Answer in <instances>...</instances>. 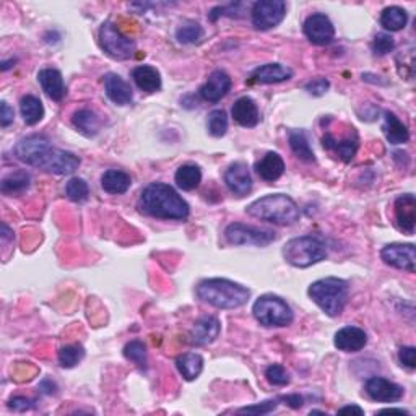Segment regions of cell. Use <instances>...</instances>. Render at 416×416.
Returning <instances> with one entry per match:
<instances>
[{"mask_svg": "<svg viewBox=\"0 0 416 416\" xmlns=\"http://www.w3.org/2000/svg\"><path fill=\"white\" fill-rule=\"evenodd\" d=\"M257 220L273 224H293L300 220V208L291 197L285 194L266 195L246 208Z\"/></svg>", "mask_w": 416, "mask_h": 416, "instance_id": "obj_4", "label": "cell"}, {"mask_svg": "<svg viewBox=\"0 0 416 416\" xmlns=\"http://www.w3.org/2000/svg\"><path fill=\"white\" fill-rule=\"evenodd\" d=\"M9 407L13 410V412H26V410L33 408V400L25 397H13L12 400L9 402Z\"/></svg>", "mask_w": 416, "mask_h": 416, "instance_id": "obj_45", "label": "cell"}, {"mask_svg": "<svg viewBox=\"0 0 416 416\" xmlns=\"http://www.w3.org/2000/svg\"><path fill=\"white\" fill-rule=\"evenodd\" d=\"M330 87V83L327 78H316V80L309 82L306 85V92L309 94H312V97H322V94H325V92H327Z\"/></svg>", "mask_w": 416, "mask_h": 416, "instance_id": "obj_43", "label": "cell"}, {"mask_svg": "<svg viewBox=\"0 0 416 416\" xmlns=\"http://www.w3.org/2000/svg\"><path fill=\"white\" fill-rule=\"evenodd\" d=\"M99 44L101 48L109 58L116 60H127L131 59L135 53V43L131 38L117 30V26L111 21L101 25L99 28Z\"/></svg>", "mask_w": 416, "mask_h": 416, "instance_id": "obj_8", "label": "cell"}, {"mask_svg": "<svg viewBox=\"0 0 416 416\" xmlns=\"http://www.w3.org/2000/svg\"><path fill=\"white\" fill-rule=\"evenodd\" d=\"M229 89H231V78H229L228 74H224L223 70H215L212 72L208 80L202 85L199 92L200 97L205 101L218 103L221 98L226 97Z\"/></svg>", "mask_w": 416, "mask_h": 416, "instance_id": "obj_14", "label": "cell"}, {"mask_svg": "<svg viewBox=\"0 0 416 416\" xmlns=\"http://www.w3.org/2000/svg\"><path fill=\"white\" fill-rule=\"evenodd\" d=\"M20 111L21 117H23V121L28 126H35V124H38L44 117V106L41 99L33 97V94H26V97L21 98Z\"/></svg>", "mask_w": 416, "mask_h": 416, "instance_id": "obj_31", "label": "cell"}, {"mask_svg": "<svg viewBox=\"0 0 416 416\" xmlns=\"http://www.w3.org/2000/svg\"><path fill=\"white\" fill-rule=\"evenodd\" d=\"M291 77H293V70L282 64H266L256 69L251 75L252 82L262 83V85H272V83L290 80Z\"/></svg>", "mask_w": 416, "mask_h": 416, "instance_id": "obj_22", "label": "cell"}, {"mask_svg": "<svg viewBox=\"0 0 416 416\" xmlns=\"http://www.w3.org/2000/svg\"><path fill=\"white\" fill-rule=\"evenodd\" d=\"M38 82L41 85L43 92L53 101H62L65 97L67 89L62 74L55 69H43L38 74Z\"/></svg>", "mask_w": 416, "mask_h": 416, "instance_id": "obj_20", "label": "cell"}, {"mask_svg": "<svg viewBox=\"0 0 416 416\" xmlns=\"http://www.w3.org/2000/svg\"><path fill=\"white\" fill-rule=\"evenodd\" d=\"M381 413H400V415H410L408 412H405V410H398V408H387V410H382Z\"/></svg>", "mask_w": 416, "mask_h": 416, "instance_id": "obj_50", "label": "cell"}, {"mask_svg": "<svg viewBox=\"0 0 416 416\" xmlns=\"http://www.w3.org/2000/svg\"><path fill=\"white\" fill-rule=\"evenodd\" d=\"M335 346L341 351L346 353H356L361 351L368 343V335L366 332L359 327H353V325H348V327H343L335 334Z\"/></svg>", "mask_w": 416, "mask_h": 416, "instance_id": "obj_18", "label": "cell"}, {"mask_svg": "<svg viewBox=\"0 0 416 416\" xmlns=\"http://www.w3.org/2000/svg\"><path fill=\"white\" fill-rule=\"evenodd\" d=\"M12 234H13V233L10 231V228L7 226V224L2 223V239H4V241H7L9 238H12Z\"/></svg>", "mask_w": 416, "mask_h": 416, "instance_id": "obj_49", "label": "cell"}, {"mask_svg": "<svg viewBox=\"0 0 416 416\" xmlns=\"http://www.w3.org/2000/svg\"><path fill=\"white\" fill-rule=\"evenodd\" d=\"M382 131H384L385 138L389 140V143L392 145H402L407 143L410 140L408 127L390 111H385Z\"/></svg>", "mask_w": 416, "mask_h": 416, "instance_id": "obj_25", "label": "cell"}, {"mask_svg": "<svg viewBox=\"0 0 416 416\" xmlns=\"http://www.w3.org/2000/svg\"><path fill=\"white\" fill-rule=\"evenodd\" d=\"M368 397L376 402L392 403L398 402L403 397V387L384 378H369L364 385Z\"/></svg>", "mask_w": 416, "mask_h": 416, "instance_id": "obj_13", "label": "cell"}, {"mask_svg": "<svg viewBox=\"0 0 416 416\" xmlns=\"http://www.w3.org/2000/svg\"><path fill=\"white\" fill-rule=\"evenodd\" d=\"M85 358V350L80 345H67L59 350V364L62 368H74Z\"/></svg>", "mask_w": 416, "mask_h": 416, "instance_id": "obj_35", "label": "cell"}, {"mask_svg": "<svg viewBox=\"0 0 416 416\" xmlns=\"http://www.w3.org/2000/svg\"><path fill=\"white\" fill-rule=\"evenodd\" d=\"M283 257L290 266L307 268L327 257V244L316 236H301L285 244Z\"/></svg>", "mask_w": 416, "mask_h": 416, "instance_id": "obj_6", "label": "cell"}, {"mask_svg": "<svg viewBox=\"0 0 416 416\" xmlns=\"http://www.w3.org/2000/svg\"><path fill=\"white\" fill-rule=\"evenodd\" d=\"M176 38L181 44H194V43H199L200 39L204 38V30H202V26L199 23L189 21V23L177 28Z\"/></svg>", "mask_w": 416, "mask_h": 416, "instance_id": "obj_37", "label": "cell"}, {"mask_svg": "<svg viewBox=\"0 0 416 416\" xmlns=\"http://www.w3.org/2000/svg\"><path fill=\"white\" fill-rule=\"evenodd\" d=\"M132 185V179L127 173L121 170H109L103 174L101 177V187L104 189V192L108 194H126Z\"/></svg>", "mask_w": 416, "mask_h": 416, "instance_id": "obj_27", "label": "cell"}, {"mask_svg": "<svg viewBox=\"0 0 416 416\" xmlns=\"http://www.w3.org/2000/svg\"><path fill=\"white\" fill-rule=\"evenodd\" d=\"M322 142L325 148L334 151V153L339 155L345 163H350L353 158H355L356 150H358V135H355L353 138L348 137L343 140H336L334 135L327 133L322 138Z\"/></svg>", "mask_w": 416, "mask_h": 416, "instance_id": "obj_26", "label": "cell"}, {"mask_svg": "<svg viewBox=\"0 0 416 416\" xmlns=\"http://www.w3.org/2000/svg\"><path fill=\"white\" fill-rule=\"evenodd\" d=\"M381 257L387 266L398 270H407L415 273L416 270V251L413 244H389L381 251Z\"/></svg>", "mask_w": 416, "mask_h": 416, "instance_id": "obj_11", "label": "cell"}, {"mask_svg": "<svg viewBox=\"0 0 416 416\" xmlns=\"http://www.w3.org/2000/svg\"><path fill=\"white\" fill-rule=\"evenodd\" d=\"M339 413H358V415H364V410L356 407V405H348V407H343L339 410Z\"/></svg>", "mask_w": 416, "mask_h": 416, "instance_id": "obj_48", "label": "cell"}, {"mask_svg": "<svg viewBox=\"0 0 416 416\" xmlns=\"http://www.w3.org/2000/svg\"><path fill=\"white\" fill-rule=\"evenodd\" d=\"M13 119H15L13 108H10V106L4 101L2 106H0V124H2V127H9L10 124L13 122Z\"/></svg>", "mask_w": 416, "mask_h": 416, "instance_id": "obj_46", "label": "cell"}, {"mask_svg": "<svg viewBox=\"0 0 416 416\" xmlns=\"http://www.w3.org/2000/svg\"><path fill=\"white\" fill-rule=\"evenodd\" d=\"M65 192H67V197H69L70 200L83 202V200L88 199L89 187H88V184L83 181V179L74 177V179H70L69 182H67Z\"/></svg>", "mask_w": 416, "mask_h": 416, "instance_id": "obj_39", "label": "cell"}, {"mask_svg": "<svg viewBox=\"0 0 416 416\" xmlns=\"http://www.w3.org/2000/svg\"><path fill=\"white\" fill-rule=\"evenodd\" d=\"M256 171L263 181L273 182L283 176L285 161L278 153H275V151H268V153L256 165Z\"/></svg>", "mask_w": 416, "mask_h": 416, "instance_id": "obj_23", "label": "cell"}, {"mask_svg": "<svg viewBox=\"0 0 416 416\" xmlns=\"http://www.w3.org/2000/svg\"><path fill=\"white\" fill-rule=\"evenodd\" d=\"M280 400L288 403L291 408H301L302 402H305L302 400V397L297 395V393H293V395H283V397H280Z\"/></svg>", "mask_w": 416, "mask_h": 416, "instance_id": "obj_47", "label": "cell"}, {"mask_svg": "<svg viewBox=\"0 0 416 416\" xmlns=\"http://www.w3.org/2000/svg\"><path fill=\"white\" fill-rule=\"evenodd\" d=\"M220 330H221L220 320L213 316H204L197 320L192 330H190V341L199 346L210 345V343H213L218 339Z\"/></svg>", "mask_w": 416, "mask_h": 416, "instance_id": "obj_15", "label": "cell"}, {"mask_svg": "<svg viewBox=\"0 0 416 416\" xmlns=\"http://www.w3.org/2000/svg\"><path fill=\"white\" fill-rule=\"evenodd\" d=\"M72 122H74V126L83 135H87V137H94L101 128V119L98 114L89 109L77 111L74 117H72Z\"/></svg>", "mask_w": 416, "mask_h": 416, "instance_id": "obj_29", "label": "cell"}, {"mask_svg": "<svg viewBox=\"0 0 416 416\" xmlns=\"http://www.w3.org/2000/svg\"><path fill=\"white\" fill-rule=\"evenodd\" d=\"M224 182L236 195H247L252 189V176L244 163H233L224 173Z\"/></svg>", "mask_w": 416, "mask_h": 416, "instance_id": "obj_16", "label": "cell"}, {"mask_svg": "<svg viewBox=\"0 0 416 416\" xmlns=\"http://www.w3.org/2000/svg\"><path fill=\"white\" fill-rule=\"evenodd\" d=\"M257 322L263 327H286L293 322V309L280 296L263 295L258 297L252 307Z\"/></svg>", "mask_w": 416, "mask_h": 416, "instance_id": "obj_7", "label": "cell"}, {"mask_svg": "<svg viewBox=\"0 0 416 416\" xmlns=\"http://www.w3.org/2000/svg\"><path fill=\"white\" fill-rule=\"evenodd\" d=\"M138 207L147 215L161 220H185L190 213L187 202L171 185L163 182L147 185L140 195Z\"/></svg>", "mask_w": 416, "mask_h": 416, "instance_id": "obj_2", "label": "cell"}, {"mask_svg": "<svg viewBox=\"0 0 416 416\" xmlns=\"http://www.w3.org/2000/svg\"><path fill=\"white\" fill-rule=\"evenodd\" d=\"M208 132L213 137H223L228 132V117L223 109H215L208 116Z\"/></svg>", "mask_w": 416, "mask_h": 416, "instance_id": "obj_38", "label": "cell"}, {"mask_svg": "<svg viewBox=\"0 0 416 416\" xmlns=\"http://www.w3.org/2000/svg\"><path fill=\"white\" fill-rule=\"evenodd\" d=\"M104 89L108 98L112 101V103L119 104V106H127L132 103L133 94H132V88L128 83L121 78L116 74H108L104 77Z\"/></svg>", "mask_w": 416, "mask_h": 416, "instance_id": "obj_19", "label": "cell"}, {"mask_svg": "<svg viewBox=\"0 0 416 416\" xmlns=\"http://www.w3.org/2000/svg\"><path fill=\"white\" fill-rule=\"evenodd\" d=\"M197 296L213 307L238 309L249 301L251 291L246 286L229 282V280L210 278L199 283Z\"/></svg>", "mask_w": 416, "mask_h": 416, "instance_id": "obj_3", "label": "cell"}, {"mask_svg": "<svg viewBox=\"0 0 416 416\" xmlns=\"http://www.w3.org/2000/svg\"><path fill=\"white\" fill-rule=\"evenodd\" d=\"M176 366L185 381H194L204 369V358L197 353H185V355L177 356Z\"/></svg>", "mask_w": 416, "mask_h": 416, "instance_id": "obj_28", "label": "cell"}, {"mask_svg": "<svg viewBox=\"0 0 416 416\" xmlns=\"http://www.w3.org/2000/svg\"><path fill=\"white\" fill-rule=\"evenodd\" d=\"M393 48H395V41H393V38L390 35H387V33H379V35L374 36V41H373L374 54L385 55L392 53Z\"/></svg>", "mask_w": 416, "mask_h": 416, "instance_id": "obj_41", "label": "cell"}, {"mask_svg": "<svg viewBox=\"0 0 416 416\" xmlns=\"http://www.w3.org/2000/svg\"><path fill=\"white\" fill-rule=\"evenodd\" d=\"M124 356L140 368H147V346L142 341L133 340L124 348Z\"/></svg>", "mask_w": 416, "mask_h": 416, "instance_id": "obj_36", "label": "cell"}, {"mask_svg": "<svg viewBox=\"0 0 416 416\" xmlns=\"http://www.w3.org/2000/svg\"><path fill=\"white\" fill-rule=\"evenodd\" d=\"M266 378L272 385L283 387L290 384V374L286 373L282 364H270L266 369Z\"/></svg>", "mask_w": 416, "mask_h": 416, "instance_id": "obj_40", "label": "cell"}, {"mask_svg": "<svg viewBox=\"0 0 416 416\" xmlns=\"http://www.w3.org/2000/svg\"><path fill=\"white\" fill-rule=\"evenodd\" d=\"M28 185H30V174L26 171H15L2 179L0 190H2L5 195H15L26 190Z\"/></svg>", "mask_w": 416, "mask_h": 416, "instance_id": "obj_34", "label": "cell"}, {"mask_svg": "<svg viewBox=\"0 0 416 416\" xmlns=\"http://www.w3.org/2000/svg\"><path fill=\"white\" fill-rule=\"evenodd\" d=\"M224 238L233 246H268L275 241V233L268 229L233 223L224 229Z\"/></svg>", "mask_w": 416, "mask_h": 416, "instance_id": "obj_10", "label": "cell"}, {"mask_svg": "<svg viewBox=\"0 0 416 416\" xmlns=\"http://www.w3.org/2000/svg\"><path fill=\"white\" fill-rule=\"evenodd\" d=\"M252 25L257 30L267 31L278 26L286 16V4L283 0H258L251 10Z\"/></svg>", "mask_w": 416, "mask_h": 416, "instance_id": "obj_9", "label": "cell"}, {"mask_svg": "<svg viewBox=\"0 0 416 416\" xmlns=\"http://www.w3.org/2000/svg\"><path fill=\"white\" fill-rule=\"evenodd\" d=\"M309 297L330 317L340 316L348 300V283L341 278L327 277L314 282L307 290Z\"/></svg>", "mask_w": 416, "mask_h": 416, "instance_id": "obj_5", "label": "cell"}, {"mask_svg": "<svg viewBox=\"0 0 416 416\" xmlns=\"http://www.w3.org/2000/svg\"><path fill=\"white\" fill-rule=\"evenodd\" d=\"M132 78L142 92L155 93L161 88V75L160 72L151 65H140L135 67L132 72Z\"/></svg>", "mask_w": 416, "mask_h": 416, "instance_id": "obj_24", "label": "cell"}, {"mask_svg": "<svg viewBox=\"0 0 416 416\" xmlns=\"http://www.w3.org/2000/svg\"><path fill=\"white\" fill-rule=\"evenodd\" d=\"M15 155L26 165L50 174L67 176L78 170L80 158L70 151L54 148L44 135H28L15 145Z\"/></svg>", "mask_w": 416, "mask_h": 416, "instance_id": "obj_1", "label": "cell"}, {"mask_svg": "<svg viewBox=\"0 0 416 416\" xmlns=\"http://www.w3.org/2000/svg\"><path fill=\"white\" fill-rule=\"evenodd\" d=\"M398 359L403 366H407L408 369H415L416 368V350L413 346H403L398 351Z\"/></svg>", "mask_w": 416, "mask_h": 416, "instance_id": "obj_44", "label": "cell"}, {"mask_svg": "<svg viewBox=\"0 0 416 416\" xmlns=\"http://www.w3.org/2000/svg\"><path fill=\"white\" fill-rule=\"evenodd\" d=\"M231 114L239 126L247 128L256 127L258 121H261V112H258L256 101L249 97H243L236 101L231 109Z\"/></svg>", "mask_w": 416, "mask_h": 416, "instance_id": "obj_21", "label": "cell"}, {"mask_svg": "<svg viewBox=\"0 0 416 416\" xmlns=\"http://www.w3.org/2000/svg\"><path fill=\"white\" fill-rule=\"evenodd\" d=\"M408 23V13L402 7H387L381 13V25L389 31H400Z\"/></svg>", "mask_w": 416, "mask_h": 416, "instance_id": "obj_33", "label": "cell"}, {"mask_svg": "<svg viewBox=\"0 0 416 416\" xmlns=\"http://www.w3.org/2000/svg\"><path fill=\"white\" fill-rule=\"evenodd\" d=\"M174 181L182 190H194L202 182V171L195 165H184L174 174Z\"/></svg>", "mask_w": 416, "mask_h": 416, "instance_id": "obj_32", "label": "cell"}, {"mask_svg": "<svg viewBox=\"0 0 416 416\" xmlns=\"http://www.w3.org/2000/svg\"><path fill=\"white\" fill-rule=\"evenodd\" d=\"M278 400H267V402H262L258 405H252V407H246V408H241L239 413H252V415H267L270 412H273L275 408H277Z\"/></svg>", "mask_w": 416, "mask_h": 416, "instance_id": "obj_42", "label": "cell"}, {"mask_svg": "<svg viewBox=\"0 0 416 416\" xmlns=\"http://www.w3.org/2000/svg\"><path fill=\"white\" fill-rule=\"evenodd\" d=\"M302 30H305V35L309 41L312 44H317V46L330 44L334 41L335 36L334 23H332L329 16L324 13H314L311 16H307Z\"/></svg>", "mask_w": 416, "mask_h": 416, "instance_id": "obj_12", "label": "cell"}, {"mask_svg": "<svg viewBox=\"0 0 416 416\" xmlns=\"http://www.w3.org/2000/svg\"><path fill=\"white\" fill-rule=\"evenodd\" d=\"M395 220L403 233L412 236L416 223V199L412 194L400 195L395 200Z\"/></svg>", "mask_w": 416, "mask_h": 416, "instance_id": "obj_17", "label": "cell"}, {"mask_svg": "<svg viewBox=\"0 0 416 416\" xmlns=\"http://www.w3.org/2000/svg\"><path fill=\"white\" fill-rule=\"evenodd\" d=\"M288 142H290L291 150H293V153L297 156V158L306 163L316 161V156H314V151L311 148V145H309L307 135L305 131H290Z\"/></svg>", "mask_w": 416, "mask_h": 416, "instance_id": "obj_30", "label": "cell"}]
</instances>
